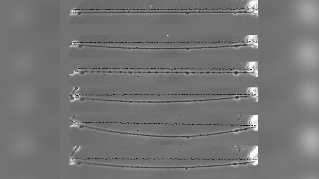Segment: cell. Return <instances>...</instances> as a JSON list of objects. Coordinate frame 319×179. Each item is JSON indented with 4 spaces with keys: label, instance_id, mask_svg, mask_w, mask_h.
Here are the masks:
<instances>
[{
    "label": "cell",
    "instance_id": "obj_1",
    "mask_svg": "<svg viewBox=\"0 0 319 179\" xmlns=\"http://www.w3.org/2000/svg\"><path fill=\"white\" fill-rule=\"evenodd\" d=\"M232 166V163L228 164L212 165L203 166H182V167H166V169H192V168H207L212 167L223 166Z\"/></svg>",
    "mask_w": 319,
    "mask_h": 179
},
{
    "label": "cell",
    "instance_id": "obj_2",
    "mask_svg": "<svg viewBox=\"0 0 319 179\" xmlns=\"http://www.w3.org/2000/svg\"><path fill=\"white\" fill-rule=\"evenodd\" d=\"M235 47V46H221L215 47H204L194 48H170V50H190L192 49H202L205 48H218L229 47Z\"/></svg>",
    "mask_w": 319,
    "mask_h": 179
},
{
    "label": "cell",
    "instance_id": "obj_3",
    "mask_svg": "<svg viewBox=\"0 0 319 179\" xmlns=\"http://www.w3.org/2000/svg\"><path fill=\"white\" fill-rule=\"evenodd\" d=\"M238 99V96H236L235 97H228V98H220V99H205V100H182V102H195V101H214V100H226V99Z\"/></svg>",
    "mask_w": 319,
    "mask_h": 179
},
{
    "label": "cell",
    "instance_id": "obj_4",
    "mask_svg": "<svg viewBox=\"0 0 319 179\" xmlns=\"http://www.w3.org/2000/svg\"><path fill=\"white\" fill-rule=\"evenodd\" d=\"M79 147L80 146H76V147H74L73 152L72 153V154L71 155L70 157H72V156L74 154V153H75L76 151H77V150H78L79 149Z\"/></svg>",
    "mask_w": 319,
    "mask_h": 179
},
{
    "label": "cell",
    "instance_id": "obj_5",
    "mask_svg": "<svg viewBox=\"0 0 319 179\" xmlns=\"http://www.w3.org/2000/svg\"><path fill=\"white\" fill-rule=\"evenodd\" d=\"M70 98L71 100H75V97L73 96V94L70 95Z\"/></svg>",
    "mask_w": 319,
    "mask_h": 179
}]
</instances>
